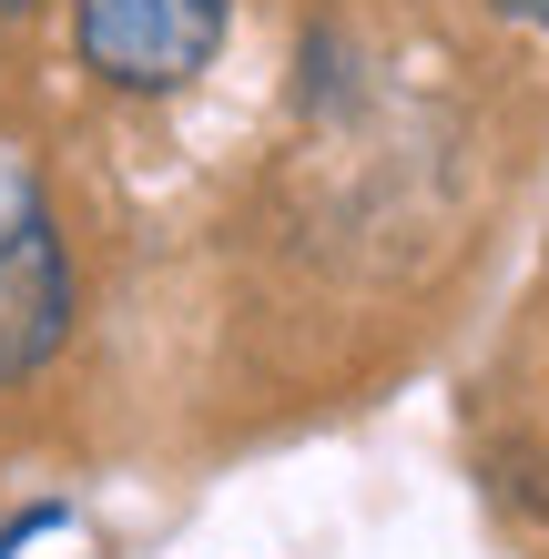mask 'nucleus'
<instances>
[{"label": "nucleus", "instance_id": "1", "mask_svg": "<svg viewBox=\"0 0 549 559\" xmlns=\"http://www.w3.org/2000/svg\"><path fill=\"white\" fill-rule=\"evenodd\" d=\"M72 336V254H61L41 163L0 133V386H21Z\"/></svg>", "mask_w": 549, "mask_h": 559}, {"label": "nucleus", "instance_id": "2", "mask_svg": "<svg viewBox=\"0 0 549 559\" xmlns=\"http://www.w3.org/2000/svg\"><path fill=\"white\" fill-rule=\"evenodd\" d=\"M224 21H235V0H82L72 11L82 61L112 92H183L224 51Z\"/></svg>", "mask_w": 549, "mask_h": 559}, {"label": "nucleus", "instance_id": "3", "mask_svg": "<svg viewBox=\"0 0 549 559\" xmlns=\"http://www.w3.org/2000/svg\"><path fill=\"white\" fill-rule=\"evenodd\" d=\"M0 559H112V549L92 539L72 509H21L11 530H0Z\"/></svg>", "mask_w": 549, "mask_h": 559}, {"label": "nucleus", "instance_id": "4", "mask_svg": "<svg viewBox=\"0 0 549 559\" xmlns=\"http://www.w3.org/2000/svg\"><path fill=\"white\" fill-rule=\"evenodd\" d=\"M509 21H529V31H549V0H499Z\"/></svg>", "mask_w": 549, "mask_h": 559}, {"label": "nucleus", "instance_id": "5", "mask_svg": "<svg viewBox=\"0 0 549 559\" xmlns=\"http://www.w3.org/2000/svg\"><path fill=\"white\" fill-rule=\"evenodd\" d=\"M0 11H31V0H0Z\"/></svg>", "mask_w": 549, "mask_h": 559}]
</instances>
